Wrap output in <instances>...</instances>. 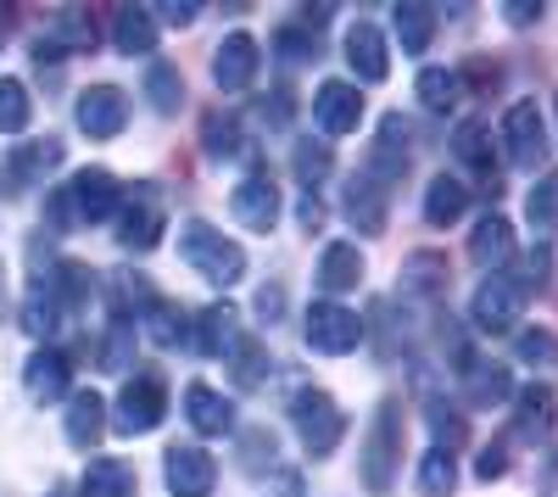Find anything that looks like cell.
<instances>
[{
	"label": "cell",
	"instance_id": "cell-4",
	"mask_svg": "<svg viewBox=\"0 0 558 497\" xmlns=\"http://www.w3.org/2000/svg\"><path fill=\"white\" fill-rule=\"evenodd\" d=\"M397 464H402V402L386 397L375 409V420H368V431H363V459H357L363 486L375 497H386L391 481H397Z\"/></svg>",
	"mask_w": 558,
	"mask_h": 497
},
{
	"label": "cell",
	"instance_id": "cell-12",
	"mask_svg": "<svg viewBox=\"0 0 558 497\" xmlns=\"http://www.w3.org/2000/svg\"><path fill=\"white\" fill-rule=\"evenodd\" d=\"M257 68H263V51H257V39L246 28L235 34H223L218 39V51H213V84L223 89V96H241V89L257 84Z\"/></svg>",
	"mask_w": 558,
	"mask_h": 497
},
{
	"label": "cell",
	"instance_id": "cell-52",
	"mask_svg": "<svg viewBox=\"0 0 558 497\" xmlns=\"http://www.w3.org/2000/svg\"><path fill=\"white\" fill-rule=\"evenodd\" d=\"M475 475H481V481H502V475H508V447H502V441L481 447V459H475Z\"/></svg>",
	"mask_w": 558,
	"mask_h": 497
},
{
	"label": "cell",
	"instance_id": "cell-10",
	"mask_svg": "<svg viewBox=\"0 0 558 497\" xmlns=\"http://www.w3.org/2000/svg\"><path fill=\"white\" fill-rule=\"evenodd\" d=\"M73 123L89 134V141H118V134L129 129V96L118 84H89V89H78Z\"/></svg>",
	"mask_w": 558,
	"mask_h": 497
},
{
	"label": "cell",
	"instance_id": "cell-55",
	"mask_svg": "<svg viewBox=\"0 0 558 497\" xmlns=\"http://www.w3.org/2000/svg\"><path fill=\"white\" fill-rule=\"evenodd\" d=\"M34 62H39V68H62V62H68V51H62V45H57L51 34H39V39H34Z\"/></svg>",
	"mask_w": 558,
	"mask_h": 497
},
{
	"label": "cell",
	"instance_id": "cell-20",
	"mask_svg": "<svg viewBox=\"0 0 558 497\" xmlns=\"http://www.w3.org/2000/svg\"><path fill=\"white\" fill-rule=\"evenodd\" d=\"M62 141H51V134H45V141H23V146H12V157H7V179L17 191H34V185H45V179H51L57 168H62Z\"/></svg>",
	"mask_w": 558,
	"mask_h": 497
},
{
	"label": "cell",
	"instance_id": "cell-29",
	"mask_svg": "<svg viewBox=\"0 0 558 497\" xmlns=\"http://www.w3.org/2000/svg\"><path fill=\"white\" fill-rule=\"evenodd\" d=\"M463 213H470V185H463L458 173H436L425 185V223L447 230V223H458Z\"/></svg>",
	"mask_w": 558,
	"mask_h": 497
},
{
	"label": "cell",
	"instance_id": "cell-54",
	"mask_svg": "<svg viewBox=\"0 0 558 497\" xmlns=\"http://www.w3.org/2000/svg\"><path fill=\"white\" fill-rule=\"evenodd\" d=\"M502 17L514 23V28H531V23H542V7H536V0H508Z\"/></svg>",
	"mask_w": 558,
	"mask_h": 497
},
{
	"label": "cell",
	"instance_id": "cell-62",
	"mask_svg": "<svg viewBox=\"0 0 558 497\" xmlns=\"http://www.w3.org/2000/svg\"><path fill=\"white\" fill-rule=\"evenodd\" d=\"M0 280H7V275H0Z\"/></svg>",
	"mask_w": 558,
	"mask_h": 497
},
{
	"label": "cell",
	"instance_id": "cell-26",
	"mask_svg": "<svg viewBox=\"0 0 558 497\" xmlns=\"http://www.w3.org/2000/svg\"><path fill=\"white\" fill-rule=\"evenodd\" d=\"M45 291L57 296V307L62 313H78V307H89V296L101 291V275L89 263H73V257H62L57 268H51V280H39Z\"/></svg>",
	"mask_w": 558,
	"mask_h": 497
},
{
	"label": "cell",
	"instance_id": "cell-44",
	"mask_svg": "<svg viewBox=\"0 0 558 497\" xmlns=\"http://www.w3.org/2000/svg\"><path fill=\"white\" fill-rule=\"evenodd\" d=\"M51 39L62 45V51H89V45H96V23H89L84 7H62L51 17Z\"/></svg>",
	"mask_w": 558,
	"mask_h": 497
},
{
	"label": "cell",
	"instance_id": "cell-50",
	"mask_svg": "<svg viewBox=\"0 0 558 497\" xmlns=\"http://www.w3.org/2000/svg\"><path fill=\"white\" fill-rule=\"evenodd\" d=\"M274 453H279V447H274V431H241V470L246 475H263V470H274Z\"/></svg>",
	"mask_w": 558,
	"mask_h": 497
},
{
	"label": "cell",
	"instance_id": "cell-24",
	"mask_svg": "<svg viewBox=\"0 0 558 497\" xmlns=\"http://www.w3.org/2000/svg\"><path fill=\"white\" fill-rule=\"evenodd\" d=\"M107 397L101 391H73L68 397V414H62V431H68V441L78 447V453H89L101 436H107Z\"/></svg>",
	"mask_w": 558,
	"mask_h": 497
},
{
	"label": "cell",
	"instance_id": "cell-47",
	"mask_svg": "<svg viewBox=\"0 0 558 497\" xmlns=\"http://www.w3.org/2000/svg\"><path fill=\"white\" fill-rule=\"evenodd\" d=\"M291 168H296V179L313 191L318 179H330V168H336V151L330 146H318V141H302V146H291Z\"/></svg>",
	"mask_w": 558,
	"mask_h": 497
},
{
	"label": "cell",
	"instance_id": "cell-49",
	"mask_svg": "<svg viewBox=\"0 0 558 497\" xmlns=\"http://www.w3.org/2000/svg\"><path fill=\"white\" fill-rule=\"evenodd\" d=\"M425 420H430V436H436V447H441V453H458V447H463V436H470L463 414H458V409H447V402H430V409H425Z\"/></svg>",
	"mask_w": 558,
	"mask_h": 497
},
{
	"label": "cell",
	"instance_id": "cell-8",
	"mask_svg": "<svg viewBox=\"0 0 558 497\" xmlns=\"http://www.w3.org/2000/svg\"><path fill=\"white\" fill-rule=\"evenodd\" d=\"M302 336H307V347L313 352H324V357H347V352H357L363 347V336H368V325L357 319L352 307H341V302H313L307 313H302Z\"/></svg>",
	"mask_w": 558,
	"mask_h": 497
},
{
	"label": "cell",
	"instance_id": "cell-1",
	"mask_svg": "<svg viewBox=\"0 0 558 497\" xmlns=\"http://www.w3.org/2000/svg\"><path fill=\"white\" fill-rule=\"evenodd\" d=\"M123 207V185L107 173V168H78L68 185L51 191V202H45V223H51L57 235L78 230V223H107L118 218Z\"/></svg>",
	"mask_w": 558,
	"mask_h": 497
},
{
	"label": "cell",
	"instance_id": "cell-33",
	"mask_svg": "<svg viewBox=\"0 0 558 497\" xmlns=\"http://www.w3.org/2000/svg\"><path fill=\"white\" fill-rule=\"evenodd\" d=\"M184 319H191V313H184L179 302H162V296H157L134 325H146V341H151V347H179V341H191V325H184Z\"/></svg>",
	"mask_w": 558,
	"mask_h": 497
},
{
	"label": "cell",
	"instance_id": "cell-21",
	"mask_svg": "<svg viewBox=\"0 0 558 497\" xmlns=\"http://www.w3.org/2000/svg\"><path fill=\"white\" fill-rule=\"evenodd\" d=\"M452 157L470 168L481 185H492V196H497V162H492V123L486 118H463L452 129Z\"/></svg>",
	"mask_w": 558,
	"mask_h": 497
},
{
	"label": "cell",
	"instance_id": "cell-60",
	"mask_svg": "<svg viewBox=\"0 0 558 497\" xmlns=\"http://www.w3.org/2000/svg\"><path fill=\"white\" fill-rule=\"evenodd\" d=\"M51 497H68V492H51Z\"/></svg>",
	"mask_w": 558,
	"mask_h": 497
},
{
	"label": "cell",
	"instance_id": "cell-45",
	"mask_svg": "<svg viewBox=\"0 0 558 497\" xmlns=\"http://www.w3.org/2000/svg\"><path fill=\"white\" fill-rule=\"evenodd\" d=\"M525 218H531L536 235H553L558 230V173H542L536 179V191L525 196Z\"/></svg>",
	"mask_w": 558,
	"mask_h": 497
},
{
	"label": "cell",
	"instance_id": "cell-13",
	"mask_svg": "<svg viewBox=\"0 0 558 497\" xmlns=\"http://www.w3.org/2000/svg\"><path fill=\"white\" fill-rule=\"evenodd\" d=\"M341 213L357 235H386V213H391V191L380 185L368 168H357L347 179V196H341Z\"/></svg>",
	"mask_w": 558,
	"mask_h": 497
},
{
	"label": "cell",
	"instance_id": "cell-51",
	"mask_svg": "<svg viewBox=\"0 0 558 497\" xmlns=\"http://www.w3.org/2000/svg\"><path fill=\"white\" fill-rule=\"evenodd\" d=\"M151 17H157V28H191L202 17V7L196 0H162V7H151Z\"/></svg>",
	"mask_w": 558,
	"mask_h": 497
},
{
	"label": "cell",
	"instance_id": "cell-48",
	"mask_svg": "<svg viewBox=\"0 0 558 497\" xmlns=\"http://www.w3.org/2000/svg\"><path fill=\"white\" fill-rule=\"evenodd\" d=\"M514 357L531 369H558V336L553 330H520L514 336Z\"/></svg>",
	"mask_w": 558,
	"mask_h": 497
},
{
	"label": "cell",
	"instance_id": "cell-15",
	"mask_svg": "<svg viewBox=\"0 0 558 497\" xmlns=\"http://www.w3.org/2000/svg\"><path fill=\"white\" fill-rule=\"evenodd\" d=\"M162 481H168L173 497H213V486H218V459L207 453V447H168Z\"/></svg>",
	"mask_w": 558,
	"mask_h": 497
},
{
	"label": "cell",
	"instance_id": "cell-27",
	"mask_svg": "<svg viewBox=\"0 0 558 497\" xmlns=\"http://www.w3.org/2000/svg\"><path fill=\"white\" fill-rule=\"evenodd\" d=\"M553 420H558V397H553V386H520L514 391V436L520 441H542L547 431H553Z\"/></svg>",
	"mask_w": 558,
	"mask_h": 497
},
{
	"label": "cell",
	"instance_id": "cell-5",
	"mask_svg": "<svg viewBox=\"0 0 558 497\" xmlns=\"http://www.w3.org/2000/svg\"><path fill=\"white\" fill-rule=\"evenodd\" d=\"M162 420H168V380L151 375V369L129 375L123 391H118V402H112V431H123V436H151Z\"/></svg>",
	"mask_w": 558,
	"mask_h": 497
},
{
	"label": "cell",
	"instance_id": "cell-22",
	"mask_svg": "<svg viewBox=\"0 0 558 497\" xmlns=\"http://www.w3.org/2000/svg\"><path fill=\"white\" fill-rule=\"evenodd\" d=\"M363 275H368V263H363V252L352 246V241H330L318 252V291H330V302L341 296V291H357L363 286Z\"/></svg>",
	"mask_w": 558,
	"mask_h": 497
},
{
	"label": "cell",
	"instance_id": "cell-32",
	"mask_svg": "<svg viewBox=\"0 0 558 497\" xmlns=\"http://www.w3.org/2000/svg\"><path fill=\"white\" fill-rule=\"evenodd\" d=\"M436 7H418V0H408V7L391 12V28L402 39V57H425L430 51V39H436Z\"/></svg>",
	"mask_w": 558,
	"mask_h": 497
},
{
	"label": "cell",
	"instance_id": "cell-28",
	"mask_svg": "<svg viewBox=\"0 0 558 497\" xmlns=\"http://www.w3.org/2000/svg\"><path fill=\"white\" fill-rule=\"evenodd\" d=\"M458 380H463V402H475V409H492V402L514 397V375L502 364H486V357H470V364L458 369Z\"/></svg>",
	"mask_w": 558,
	"mask_h": 497
},
{
	"label": "cell",
	"instance_id": "cell-42",
	"mask_svg": "<svg viewBox=\"0 0 558 497\" xmlns=\"http://www.w3.org/2000/svg\"><path fill=\"white\" fill-rule=\"evenodd\" d=\"M134 341H140L134 319H112L107 325V341H101V369L107 375H129L134 369Z\"/></svg>",
	"mask_w": 558,
	"mask_h": 497
},
{
	"label": "cell",
	"instance_id": "cell-23",
	"mask_svg": "<svg viewBox=\"0 0 558 497\" xmlns=\"http://www.w3.org/2000/svg\"><path fill=\"white\" fill-rule=\"evenodd\" d=\"M191 341H196L202 357H229V352H235V341H241V313L229 307V302L202 307L196 325H191Z\"/></svg>",
	"mask_w": 558,
	"mask_h": 497
},
{
	"label": "cell",
	"instance_id": "cell-61",
	"mask_svg": "<svg viewBox=\"0 0 558 497\" xmlns=\"http://www.w3.org/2000/svg\"><path fill=\"white\" fill-rule=\"evenodd\" d=\"M553 112H558V101H553Z\"/></svg>",
	"mask_w": 558,
	"mask_h": 497
},
{
	"label": "cell",
	"instance_id": "cell-59",
	"mask_svg": "<svg viewBox=\"0 0 558 497\" xmlns=\"http://www.w3.org/2000/svg\"><path fill=\"white\" fill-rule=\"evenodd\" d=\"M7 23H12V17H7V7H0V39H7Z\"/></svg>",
	"mask_w": 558,
	"mask_h": 497
},
{
	"label": "cell",
	"instance_id": "cell-11",
	"mask_svg": "<svg viewBox=\"0 0 558 497\" xmlns=\"http://www.w3.org/2000/svg\"><path fill=\"white\" fill-rule=\"evenodd\" d=\"M229 213H235L241 230L268 235L274 223H279V185H274V173H268V168H252L241 185L229 191Z\"/></svg>",
	"mask_w": 558,
	"mask_h": 497
},
{
	"label": "cell",
	"instance_id": "cell-19",
	"mask_svg": "<svg viewBox=\"0 0 558 497\" xmlns=\"http://www.w3.org/2000/svg\"><path fill=\"white\" fill-rule=\"evenodd\" d=\"M184 420H191L196 436H229L235 431V402L207 380H191L184 386Z\"/></svg>",
	"mask_w": 558,
	"mask_h": 497
},
{
	"label": "cell",
	"instance_id": "cell-31",
	"mask_svg": "<svg viewBox=\"0 0 558 497\" xmlns=\"http://www.w3.org/2000/svg\"><path fill=\"white\" fill-rule=\"evenodd\" d=\"M470 257H475L481 268L508 263V257H514V223H508L502 213H486V218L475 223V235H470Z\"/></svg>",
	"mask_w": 558,
	"mask_h": 497
},
{
	"label": "cell",
	"instance_id": "cell-37",
	"mask_svg": "<svg viewBox=\"0 0 558 497\" xmlns=\"http://www.w3.org/2000/svg\"><path fill=\"white\" fill-rule=\"evenodd\" d=\"M413 96L425 101L430 112H452L463 101V78L452 68H425V73H418V84H413Z\"/></svg>",
	"mask_w": 558,
	"mask_h": 497
},
{
	"label": "cell",
	"instance_id": "cell-57",
	"mask_svg": "<svg viewBox=\"0 0 558 497\" xmlns=\"http://www.w3.org/2000/svg\"><path fill=\"white\" fill-rule=\"evenodd\" d=\"M279 307H286V291H279V286L257 296V313H263V319H279Z\"/></svg>",
	"mask_w": 558,
	"mask_h": 497
},
{
	"label": "cell",
	"instance_id": "cell-9",
	"mask_svg": "<svg viewBox=\"0 0 558 497\" xmlns=\"http://www.w3.org/2000/svg\"><path fill=\"white\" fill-rule=\"evenodd\" d=\"M502 157L514 168H542L547 162V118L536 101H514L502 112Z\"/></svg>",
	"mask_w": 558,
	"mask_h": 497
},
{
	"label": "cell",
	"instance_id": "cell-58",
	"mask_svg": "<svg viewBox=\"0 0 558 497\" xmlns=\"http://www.w3.org/2000/svg\"><path fill=\"white\" fill-rule=\"evenodd\" d=\"M274 497H302V475H279L274 481Z\"/></svg>",
	"mask_w": 558,
	"mask_h": 497
},
{
	"label": "cell",
	"instance_id": "cell-40",
	"mask_svg": "<svg viewBox=\"0 0 558 497\" xmlns=\"http://www.w3.org/2000/svg\"><path fill=\"white\" fill-rule=\"evenodd\" d=\"M107 296H112V319H129V307L134 313H146L151 302H157V291H151V280L146 275H107Z\"/></svg>",
	"mask_w": 558,
	"mask_h": 497
},
{
	"label": "cell",
	"instance_id": "cell-6",
	"mask_svg": "<svg viewBox=\"0 0 558 497\" xmlns=\"http://www.w3.org/2000/svg\"><path fill=\"white\" fill-rule=\"evenodd\" d=\"M525 302H531V286L520 275H486L470 296V319L481 336H502L525 319Z\"/></svg>",
	"mask_w": 558,
	"mask_h": 497
},
{
	"label": "cell",
	"instance_id": "cell-39",
	"mask_svg": "<svg viewBox=\"0 0 558 497\" xmlns=\"http://www.w3.org/2000/svg\"><path fill=\"white\" fill-rule=\"evenodd\" d=\"M441 280H447V257H441V252H413V257L402 263V291H408V296H436Z\"/></svg>",
	"mask_w": 558,
	"mask_h": 497
},
{
	"label": "cell",
	"instance_id": "cell-36",
	"mask_svg": "<svg viewBox=\"0 0 558 497\" xmlns=\"http://www.w3.org/2000/svg\"><path fill=\"white\" fill-rule=\"evenodd\" d=\"M229 369H235V386L241 391H252V386H263L274 375V357H268V347L257 336H241L235 352H229Z\"/></svg>",
	"mask_w": 558,
	"mask_h": 497
},
{
	"label": "cell",
	"instance_id": "cell-46",
	"mask_svg": "<svg viewBox=\"0 0 558 497\" xmlns=\"http://www.w3.org/2000/svg\"><path fill=\"white\" fill-rule=\"evenodd\" d=\"M274 57L279 62H313L318 57V34L313 28H302V23H286V28H274Z\"/></svg>",
	"mask_w": 558,
	"mask_h": 497
},
{
	"label": "cell",
	"instance_id": "cell-34",
	"mask_svg": "<svg viewBox=\"0 0 558 497\" xmlns=\"http://www.w3.org/2000/svg\"><path fill=\"white\" fill-rule=\"evenodd\" d=\"M140 89H146L151 112H162V118H173V112L184 107V73H179L173 62H146V78H140Z\"/></svg>",
	"mask_w": 558,
	"mask_h": 497
},
{
	"label": "cell",
	"instance_id": "cell-2",
	"mask_svg": "<svg viewBox=\"0 0 558 497\" xmlns=\"http://www.w3.org/2000/svg\"><path fill=\"white\" fill-rule=\"evenodd\" d=\"M179 263L196 268V275L207 286H218V291L246 280V246L229 241L218 223H207V218H184L179 223Z\"/></svg>",
	"mask_w": 558,
	"mask_h": 497
},
{
	"label": "cell",
	"instance_id": "cell-16",
	"mask_svg": "<svg viewBox=\"0 0 558 497\" xmlns=\"http://www.w3.org/2000/svg\"><path fill=\"white\" fill-rule=\"evenodd\" d=\"M347 68H352V84H386L391 78V51H386V34L375 23H352L347 28Z\"/></svg>",
	"mask_w": 558,
	"mask_h": 497
},
{
	"label": "cell",
	"instance_id": "cell-25",
	"mask_svg": "<svg viewBox=\"0 0 558 497\" xmlns=\"http://www.w3.org/2000/svg\"><path fill=\"white\" fill-rule=\"evenodd\" d=\"M157 17L151 7H118L112 12V45H118V57H157Z\"/></svg>",
	"mask_w": 558,
	"mask_h": 497
},
{
	"label": "cell",
	"instance_id": "cell-14",
	"mask_svg": "<svg viewBox=\"0 0 558 497\" xmlns=\"http://www.w3.org/2000/svg\"><path fill=\"white\" fill-rule=\"evenodd\" d=\"M313 123L324 134H352L363 123V89L352 78H324L313 89Z\"/></svg>",
	"mask_w": 558,
	"mask_h": 497
},
{
	"label": "cell",
	"instance_id": "cell-18",
	"mask_svg": "<svg viewBox=\"0 0 558 497\" xmlns=\"http://www.w3.org/2000/svg\"><path fill=\"white\" fill-rule=\"evenodd\" d=\"M23 391L34 402H62L73 397V364L57 352V347H34L28 364H23Z\"/></svg>",
	"mask_w": 558,
	"mask_h": 497
},
{
	"label": "cell",
	"instance_id": "cell-38",
	"mask_svg": "<svg viewBox=\"0 0 558 497\" xmlns=\"http://www.w3.org/2000/svg\"><path fill=\"white\" fill-rule=\"evenodd\" d=\"M62 319H68V313L57 307V296L45 291V286H34V291L23 296V330H28L34 341H51V336L62 330Z\"/></svg>",
	"mask_w": 558,
	"mask_h": 497
},
{
	"label": "cell",
	"instance_id": "cell-7",
	"mask_svg": "<svg viewBox=\"0 0 558 497\" xmlns=\"http://www.w3.org/2000/svg\"><path fill=\"white\" fill-rule=\"evenodd\" d=\"M168 235V202H162V185H134L123 191V207H118V246L123 252H151L157 241Z\"/></svg>",
	"mask_w": 558,
	"mask_h": 497
},
{
	"label": "cell",
	"instance_id": "cell-43",
	"mask_svg": "<svg viewBox=\"0 0 558 497\" xmlns=\"http://www.w3.org/2000/svg\"><path fill=\"white\" fill-rule=\"evenodd\" d=\"M34 123V101L23 78H0V134H23Z\"/></svg>",
	"mask_w": 558,
	"mask_h": 497
},
{
	"label": "cell",
	"instance_id": "cell-17",
	"mask_svg": "<svg viewBox=\"0 0 558 497\" xmlns=\"http://www.w3.org/2000/svg\"><path fill=\"white\" fill-rule=\"evenodd\" d=\"M408 141H413V129L391 112V118H380V134H375V151H368V173L380 179V185L391 191V185H402V173H408V162H413V151H408Z\"/></svg>",
	"mask_w": 558,
	"mask_h": 497
},
{
	"label": "cell",
	"instance_id": "cell-35",
	"mask_svg": "<svg viewBox=\"0 0 558 497\" xmlns=\"http://www.w3.org/2000/svg\"><path fill=\"white\" fill-rule=\"evenodd\" d=\"M202 146H207V157H213V162L241 157V151H246L241 118H235V112H207V118H202Z\"/></svg>",
	"mask_w": 558,
	"mask_h": 497
},
{
	"label": "cell",
	"instance_id": "cell-3",
	"mask_svg": "<svg viewBox=\"0 0 558 497\" xmlns=\"http://www.w3.org/2000/svg\"><path fill=\"white\" fill-rule=\"evenodd\" d=\"M286 414H291V431L296 441L307 447V459H330L341 436H347V414H341V402L324 391V386H296L291 402H286Z\"/></svg>",
	"mask_w": 558,
	"mask_h": 497
},
{
	"label": "cell",
	"instance_id": "cell-56",
	"mask_svg": "<svg viewBox=\"0 0 558 497\" xmlns=\"http://www.w3.org/2000/svg\"><path fill=\"white\" fill-rule=\"evenodd\" d=\"M296 218H302V230H307V235H313L318 223H324V207H318V196H313V191H302V207H296Z\"/></svg>",
	"mask_w": 558,
	"mask_h": 497
},
{
	"label": "cell",
	"instance_id": "cell-41",
	"mask_svg": "<svg viewBox=\"0 0 558 497\" xmlns=\"http://www.w3.org/2000/svg\"><path fill=\"white\" fill-rule=\"evenodd\" d=\"M418 497H452L458 492V459L441 453V447H430L425 459H418Z\"/></svg>",
	"mask_w": 558,
	"mask_h": 497
},
{
	"label": "cell",
	"instance_id": "cell-30",
	"mask_svg": "<svg viewBox=\"0 0 558 497\" xmlns=\"http://www.w3.org/2000/svg\"><path fill=\"white\" fill-rule=\"evenodd\" d=\"M134 492H140V475L123 459H89L84 464L78 497H134Z\"/></svg>",
	"mask_w": 558,
	"mask_h": 497
},
{
	"label": "cell",
	"instance_id": "cell-53",
	"mask_svg": "<svg viewBox=\"0 0 558 497\" xmlns=\"http://www.w3.org/2000/svg\"><path fill=\"white\" fill-rule=\"evenodd\" d=\"M291 89H274V96H263V123H274V129H286L291 123Z\"/></svg>",
	"mask_w": 558,
	"mask_h": 497
}]
</instances>
